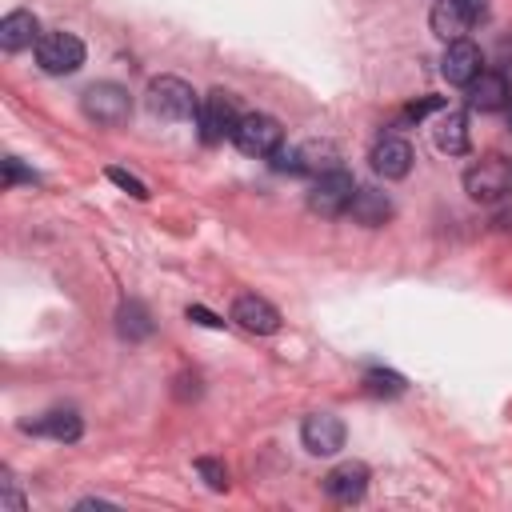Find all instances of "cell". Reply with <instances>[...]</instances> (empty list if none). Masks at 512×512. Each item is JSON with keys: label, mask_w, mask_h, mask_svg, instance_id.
Returning a JSON list of instances; mask_svg holds the SVG:
<instances>
[{"label": "cell", "mask_w": 512, "mask_h": 512, "mask_svg": "<svg viewBox=\"0 0 512 512\" xmlns=\"http://www.w3.org/2000/svg\"><path fill=\"white\" fill-rule=\"evenodd\" d=\"M16 180H28V184H36V172H28V168H20V160H16V156H8V160H4V184L12 188Z\"/></svg>", "instance_id": "603a6c76"}, {"label": "cell", "mask_w": 512, "mask_h": 512, "mask_svg": "<svg viewBox=\"0 0 512 512\" xmlns=\"http://www.w3.org/2000/svg\"><path fill=\"white\" fill-rule=\"evenodd\" d=\"M144 100H148V112L160 116V120H188V116L200 112L196 92L180 76H156L148 84V96Z\"/></svg>", "instance_id": "7a4b0ae2"}, {"label": "cell", "mask_w": 512, "mask_h": 512, "mask_svg": "<svg viewBox=\"0 0 512 512\" xmlns=\"http://www.w3.org/2000/svg\"><path fill=\"white\" fill-rule=\"evenodd\" d=\"M196 120H200V140H204V144H220L224 136H232V128H236V120H240L236 96L224 92V88H212V92L200 100Z\"/></svg>", "instance_id": "52a82bcc"}, {"label": "cell", "mask_w": 512, "mask_h": 512, "mask_svg": "<svg viewBox=\"0 0 512 512\" xmlns=\"http://www.w3.org/2000/svg\"><path fill=\"white\" fill-rule=\"evenodd\" d=\"M324 492H328L336 504H356V500L368 492V468H364L360 460L336 464V468L324 476Z\"/></svg>", "instance_id": "30bf717a"}, {"label": "cell", "mask_w": 512, "mask_h": 512, "mask_svg": "<svg viewBox=\"0 0 512 512\" xmlns=\"http://www.w3.org/2000/svg\"><path fill=\"white\" fill-rule=\"evenodd\" d=\"M188 320H196V324H204V328H224V320L220 316H212L208 308H200V304H188Z\"/></svg>", "instance_id": "cb8c5ba5"}, {"label": "cell", "mask_w": 512, "mask_h": 512, "mask_svg": "<svg viewBox=\"0 0 512 512\" xmlns=\"http://www.w3.org/2000/svg\"><path fill=\"white\" fill-rule=\"evenodd\" d=\"M508 100H512V88H508V76L504 72L484 68L468 84V108H476V112H500V108H508Z\"/></svg>", "instance_id": "7c38bea8"}, {"label": "cell", "mask_w": 512, "mask_h": 512, "mask_svg": "<svg viewBox=\"0 0 512 512\" xmlns=\"http://www.w3.org/2000/svg\"><path fill=\"white\" fill-rule=\"evenodd\" d=\"M432 108H444V100H440V96H428V100H420V104H408L404 116H408V120H420V116L432 112Z\"/></svg>", "instance_id": "d4e9b609"}, {"label": "cell", "mask_w": 512, "mask_h": 512, "mask_svg": "<svg viewBox=\"0 0 512 512\" xmlns=\"http://www.w3.org/2000/svg\"><path fill=\"white\" fill-rule=\"evenodd\" d=\"M372 168L384 180H404L408 168H412V144L400 140V136H380L372 144Z\"/></svg>", "instance_id": "4fadbf2b"}, {"label": "cell", "mask_w": 512, "mask_h": 512, "mask_svg": "<svg viewBox=\"0 0 512 512\" xmlns=\"http://www.w3.org/2000/svg\"><path fill=\"white\" fill-rule=\"evenodd\" d=\"M196 472L204 476V484H208L212 492H224V488H228V468H224L220 460H212V456H196Z\"/></svg>", "instance_id": "44dd1931"}, {"label": "cell", "mask_w": 512, "mask_h": 512, "mask_svg": "<svg viewBox=\"0 0 512 512\" xmlns=\"http://www.w3.org/2000/svg\"><path fill=\"white\" fill-rule=\"evenodd\" d=\"M440 72H444V80H448V84L468 88V84L484 72V56H480V48H476L472 40H452V44L444 48Z\"/></svg>", "instance_id": "9c48e42d"}, {"label": "cell", "mask_w": 512, "mask_h": 512, "mask_svg": "<svg viewBox=\"0 0 512 512\" xmlns=\"http://www.w3.org/2000/svg\"><path fill=\"white\" fill-rule=\"evenodd\" d=\"M432 136H436V148L448 152V156L468 152V116H464V112H444V116L436 120Z\"/></svg>", "instance_id": "ac0fdd59"}, {"label": "cell", "mask_w": 512, "mask_h": 512, "mask_svg": "<svg viewBox=\"0 0 512 512\" xmlns=\"http://www.w3.org/2000/svg\"><path fill=\"white\" fill-rule=\"evenodd\" d=\"M232 144H236L244 156H272V152H280V144H284V128H280V120L268 116V112H244V116L236 120V128H232Z\"/></svg>", "instance_id": "277c9868"}, {"label": "cell", "mask_w": 512, "mask_h": 512, "mask_svg": "<svg viewBox=\"0 0 512 512\" xmlns=\"http://www.w3.org/2000/svg\"><path fill=\"white\" fill-rule=\"evenodd\" d=\"M80 108L88 120L104 124V128H116L132 116V96L124 84H112V80H100V84H88L84 96H80Z\"/></svg>", "instance_id": "3957f363"}, {"label": "cell", "mask_w": 512, "mask_h": 512, "mask_svg": "<svg viewBox=\"0 0 512 512\" xmlns=\"http://www.w3.org/2000/svg\"><path fill=\"white\" fill-rule=\"evenodd\" d=\"M24 432H36V436H52V440H60V444H72V440H80L84 420H80L72 408H52V412H44L40 420H28Z\"/></svg>", "instance_id": "9a60e30c"}, {"label": "cell", "mask_w": 512, "mask_h": 512, "mask_svg": "<svg viewBox=\"0 0 512 512\" xmlns=\"http://www.w3.org/2000/svg\"><path fill=\"white\" fill-rule=\"evenodd\" d=\"M480 16L464 4V0H436V8H432V16H428V24H432V32L444 40V44H452V40H464V32L476 24Z\"/></svg>", "instance_id": "8fae6325"}, {"label": "cell", "mask_w": 512, "mask_h": 512, "mask_svg": "<svg viewBox=\"0 0 512 512\" xmlns=\"http://www.w3.org/2000/svg\"><path fill=\"white\" fill-rule=\"evenodd\" d=\"M364 392H372V396H400L404 392V376H396L388 368H368L364 372Z\"/></svg>", "instance_id": "ffe728a7"}, {"label": "cell", "mask_w": 512, "mask_h": 512, "mask_svg": "<svg viewBox=\"0 0 512 512\" xmlns=\"http://www.w3.org/2000/svg\"><path fill=\"white\" fill-rule=\"evenodd\" d=\"M36 64L48 76H72L84 64V40L72 32H44L36 44Z\"/></svg>", "instance_id": "5b68a950"}, {"label": "cell", "mask_w": 512, "mask_h": 512, "mask_svg": "<svg viewBox=\"0 0 512 512\" xmlns=\"http://www.w3.org/2000/svg\"><path fill=\"white\" fill-rule=\"evenodd\" d=\"M344 420L340 416H332V412H312L304 424H300V440H304V448L312 452V456H332V452H340L344 448Z\"/></svg>", "instance_id": "ba28073f"}, {"label": "cell", "mask_w": 512, "mask_h": 512, "mask_svg": "<svg viewBox=\"0 0 512 512\" xmlns=\"http://www.w3.org/2000/svg\"><path fill=\"white\" fill-rule=\"evenodd\" d=\"M348 216L364 228H380L388 216H392V200L376 188H356L352 192V204H348Z\"/></svg>", "instance_id": "e0dca14e"}, {"label": "cell", "mask_w": 512, "mask_h": 512, "mask_svg": "<svg viewBox=\"0 0 512 512\" xmlns=\"http://www.w3.org/2000/svg\"><path fill=\"white\" fill-rule=\"evenodd\" d=\"M108 180H112V184H120L124 192H132L136 200H148V188H144V184H140L132 172H124V168H108Z\"/></svg>", "instance_id": "7402d4cb"}, {"label": "cell", "mask_w": 512, "mask_h": 512, "mask_svg": "<svg viewBox=\"0 0 512 512\" xmlns=\"http://www.w3.org/2000/svg\"><path fill=\"white\" fill-rule=\"evenodd\" d=\"M232 320H236L244 332H256V336H272V332L280 328V312H276L264 296H236Z\"/></svg>", "instance_id": "5bb4252c"}, {"label": "cell", "mask_w": 512, "mask_h": 512, "mask_svg": "<svg viewBox=\"0 0 512 512\" xmlns=\"http://www.w3.org/2000/svg\"><path fill=\"white\" fill-rule=\"evenodd\" d=\"M32 44H40V24H36V16H32V12H8V16L0 20V48H4V52H24V48H32Z\"/></svg>", "instance_id": "2e32d148"}, {"label": "cell", "mask_w": 512, "mask_h": 512, "mask_svg": "<svg viewBox=\"0 0 512 512\" xmlns=\"http://www.w3.org/2000/svg\"><path fill=\"white\" fill-rule=\"evenodd\" d=\"M464 192L480 204H496L504 196H512V160L492 152L484 160H476L468 172H464Z\"/></svg>", "instance_id": "6da1fadb"}, {"label": "cell", "mask_w": 512, "mask_h": 512, "mask_svg": "<svg viewBox=\"0 0 512 512\" xmlns=\"http://www.w3.org/2000/svg\"><path fill=\"white\" fill-rule=\"evenodd\" d=\"M352 192H356L352 172L348 168H328V172L316 176V184L308 192V208L320 212V216H340V212H348Z\"/></svg>", "instance_id": "8992f818"}, {"label": "cell", "mask_w": 512, "mask_h": 512, "mask_svg": "<svg viewBox=\"0 0 512 512\" xmlns=\"http://www.w3.org/2000/svg\"><path fill=\"white\" fill-rule=\"evenodd\" d=\"M464 4H468V8L476 12V16H484V0H464Z\"/></svg>", "instance_id": "484cf974"}, {"label": "cell", "mask_w": 512, "mask_h": 512, "mask_svg": "<svg viewBox=\"0 0 512 512\" xmlns=\"http://www.w3.org/2000/svg\"><path fill=\"white\" fill-rule=\"evenodd\" d=\"M116 328H120L124 340H148L156 324H152V316H148V308L140 300H124L120 312H116Z\"/></svg>", "instance_id": "d6986e66"}]
</instances>
